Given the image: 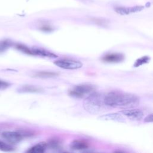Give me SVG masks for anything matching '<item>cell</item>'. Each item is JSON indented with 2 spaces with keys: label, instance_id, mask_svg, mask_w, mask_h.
Here are the masks:
<instances>
[{
  "label": "cell",
  "instance_id": "21",
  "mask_svg": "<svg viewBox=\"0 0 153 153\" xmlns=\"http://www.w3.org/2000/svg\"><path fill=\"white\" fill-rule=\"evenodd\" d=\"M144 121L146 123H153V113L147 115L144 118Z\"/></svg>",
  "mask_w": 153,
  "mask_h": 153
},
{
  "label": "cell",
  "instance_id": "9",
  "mask_svg": "<svg viewBox=\"0 0 153 153\" xmlns=\"http://www.w3.org/2000/svg\"><path fill=\"white\" fill-rule=\"evenodd\" d=\"M124 56L121 53L108 54L102 57V60L108 63H118L122 62Z\"/></svg>",
  "mask_w": 153,
  "mask_h": 153
},
{
  "label": "cell",
  "instance_id": "4",
  "mask_svg": "<svg viewBox=\"0 0 153 153\" xmlns=\"http://www.w3.org/2000/svg\"><path fill=\"white\" fill-rule=\"evenodd\" d=\"M54 63L58 67L65 69H77L82 66V63L80 61L69 59H59L55 61Z\"/></svg>",
  "mask_w": 153,
  "mask_h": 153
},
{
  "label": "cell",
  "instance_id": "16",
  "mask_svg": "<svg viewBox=\"0 0 153 153\" xmlns=\"http://www.w3.org/2000/svg\"><path fill=\"white\" fill-rule=\"evenodd\" d=\"M12 45V42L10 40H3L0 42V53L7 50Z\"/></svg>",
  "mask_w": 153,
  "mask_h": 153
},
{
  "label": "cell",
  "instance_id": "14",
  "mask_svg": "<svg viewBox=\"0 0 153 153\" xmlns=\"http://www.w3.org/2000/svg\"><path fill=\"white\" fill-rule=\"evenodd\" d=\"M59 75L58 73L54 72H49V71H39L35 73L33 76L36 78H50L57 76Z\"/></svg>",
  "mask_w": 153,
  "mask_h": 153
},
{
  "label": "cell",
  "instance_id": "2",
  "mask_svg": "<svg viewBox=\"0 0 153 153\" xmlns=\"http://www.w3.org/2000/svg\"><path fill=\"white\" fill-rule=\"evenodd\" d=\"M104 97L96 91L88 96L85 99L83 105L85 111L93 114L101 112L106 106L104 102Z\"/></svg>",
  "mask_w": 153,
  "mask_h": 153
},
{
  "label": "cell",
  "instance_id": "3",
  "mask_svg": "<svg viewBox=\"0 0 153 153\" xmlns=\"http://www.w3.org/2000/svg\"><path fill=\"white\" fill-rule=\"evenodd\" d=\"M94 85L90 84H82L75 85L69 91V95L76 98H83L87 97L95 91Z\"/></svg>",
  "mask_w": 153,
  "mask_h": 153
},
{
  "label": "cell",
  "instance_id": "11",
  "mask_svg": "<svg viewBox=\"0 0 153 153\" xmlns=\"http://www.w3.org/2000/svg\"><path fill=\"white\" fill-rule=\"evenodd\" d=\"M19 93H38L42 91V88L32 85H24L20 87L17 89Z\"/></svg>",
  "mask_w": 153,
  "mask_h": 153
},
{
  "label": "cell",
  "instance_id": "12",
  "mask_svg": "<svg viewBox=\"0 0 153 153\" xmlns=\"http://www.w3.org/2000/svg\"><path fill=\"white\" fill-rule=\"evenodd\" d=\"M47 147L45 142H40L31 147L27 152L29 153H42L45 152Z\"/></svg>",
  "mask_w": 153,
  "mask_h": 153
},
{
  "label": "cell",
  "instance_id": "17",
  "mask_svg": "<svg viewBox=\"0 0 153 153\" xmlns=\"http://www.w3.org/2000/svg\"><path fill=\"white\" fill-rule=\"evenodd\" d=\"M13 147L9 143L0 140V150L4 152H9L13 151Z\"/></svg>",
  "mask_w": 153,
  "mask_h": 153
},
{
  "label": "cell",
  "instance_id": "13",
  "mask_svg": "<svg viewBox=\"0 0 153 153\" xmlns=\"http://www.w3.org/2000/svg\"><path fill=\"white\" fill-rule=\"evenodd\" d=\"M88 147V143L82 140H75L71 143V148L74 150H84L87 149Z\"/></svg>",
  "mask_w": 153,
  "mask_h": 153
},
{
  "label": "cell",
  "instance_id": "15",
  "mask_svg": "<svg viewBox=\"0 0 153 153\" xmlns=\"http://www.w3.org/2000/svg\"><path fill=\"white\" fill-rule=\"evenodd\" d=\"M150 59H151V58L149 56H142L140 58H139L136 60L133 66H134V67H136V68L139 67L144 64L149 63V62L150 61Z\"/></svg>",
  "mask_w": 153,
  "mask_h": 153
},
{
  "label": "cell",
  "instance_id": "8",
  "mask_svg": "<svg viewBox=\"0 0 153 153\" xmlns=\"http://www.w3.org/2000/svg\"><path fill=\"white\" fill-rule=\"evenodd\" d=\"M100 120L103 121H113L120 123H124V118L123 117L121 113H111L101 115L98 118Z\"/></svg>",
  "mask_w": 153,
  "mask_h": 153
},
{
  "label": "cell",
  "instance_id": "10",
  "mask_svg": "<svg viewBox=\"0 0 153 153\" xmlns=\"http://www.w3.org/2000/svg\"><path fill=\"white\" fill-rule=\"evenodd\" d=\"M31 49H32L33 55H37V56L46 57L49 58H56L57 57V56L54 54L53 53H51L50 51H48L41 48L33 47V48H32Z\"/></svg>",
  "mask_w": 153,
  "mask_h": 153
},
{
  "label": "cell",
  "instance_id": "18",
  "mask_svg": "<svg viewBox=\"0 0 153 153\" xmlns=\"http://www.w3.org/2000/svg\"><path fill=\"white\" fill-rule=\"evenodd\" d=\"M16 48L19 50H20V51H22V52H23L26 54L33 55L32 49L28 48L27 47H26L25 45H22V44H17L16 45Z\"/></svg>",
  "mask_w": 153,
  "mask_h": 153
},
{
  "label": "cell",
  "instance_id": "22",
  "mask_svg": "<svg viewBox=\"0 0 153 153\" xmlns=\"http://www.w3.org/2000/svg\"><path fill=\"white\" fill-rule=\"evenodd\" d=\"M82 1H86V0H82Z\"/></svg>",
  "mask_w": 153,
  "mask_h": 153
},
{
  "label": "cell",
  "instance_id": "5",
  "mask_svg": "<svg viewBox=\"0 0 153 153\" xmlns=\"http://www.w3.org/2000/svg\"><path fill=\"white\" fill-rule=\"evenodd\" d=\"M2 137L10 143L16 144L22 140L23 134L17 131H5L2 133Z\"/></svg>",
  "mask_w": 153,
  "mask_h": 153
},
{
  "label": "cell",
  "instance_id": "19",
  "mask_svg": "<svg viewBox=\"0 0 153 153\" xmlns=\"http://www.w3.org/2000/svg\"><path fill=\"white\" fill-rule=\"evenodd\" d=\"M10 84L7 81L0 79V90H4L10 86Z\"/></svg>",
  "mask_w": 153,
  "mask_h": 153
},
{
  "label": "cell",
  "instance_id": "6",
  "mask_svg": "<svg viewBox=\"0 0 153 153\" xmlns=\"http://www.w3.org/2000/svg\"><path fill=\"white\" fill-rule=\"evenodd\" d=\"M122 115L127 117L131 120H136L139 121L143 118V112L138 109H126L122 110L119 112Z\"/></svg>",
  "mask_w": 153,
  "mask_h": 153
},
{
  "label": "cell",
  "instance_id": "7",
  "mask_svg": "<svg viewBox=\"0 0 153 153\" xmlns=\"http://www.w3.org/2000/svg\"><path fill=\"white\" fill-rule=\"evenodd\" d=\"M143 6H135V7H117L115 8V11L118 14L121 15H128L130 14L137 13L142 11L143 9Z\"/></svg>",
  "mask_w": 153,
  "mask_h": 153
},
{
  "label": "cell",
  "instance_id": "20",
  "mask_svg": "<svg viewBox=\"0 0 153 153\" xmlns=\"http://www.w3.org/2000/svg\"><path fill=\"white\" fill-rule=\"evenodd\" d=\"M41 29L44 31H51L53 30V27L51 26H50L49 25L44 24V25H42V26L41 27Z\"/></svg>",
  "mask_w": 153,
  "mask_h": 153
},
{
  "label": "cell",
  "instance_id": "1",
  "mask_svg": "<svg viewBox=\"0 0 153 153\" xmlns=\"http://www.w3.org/2000/svg\"><path fill=\"white\" fill-rule=\"evenodd\" d=\"M104 102L106 106L127 109L137 106L139 103V97L131 93L120 91H112L104 97Z\"/></svg>",
  "mask_w": 153,
  "mask_h": 153
}]
</instances>
